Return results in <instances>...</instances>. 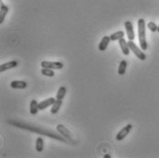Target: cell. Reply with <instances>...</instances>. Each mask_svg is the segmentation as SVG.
<instances>
[{
  "mask_svg": "<svg viewBox=\"0 0 159 158\" xmlns=\"http://www.w3.org/2000/svg\"><path fill=\"white\" fill-rule=\"evenodd\" d=\"M125 28L126 30V34H127V38L129 40H133L135 38V34H134V25L131 21H125Z\"/></svg>",
  "mask_w": 159,
  "mask_h": 158,
  "instance_id": "obj_5",
  "label": "cell"
},
{
  "mask_svg": "<svg viewBox=\"0 0 159 158\" xmlns=\"http://www.w3.org/2000/svg\"><path fill=\"white\" fill-rule=\"evenodd\" d=\"M126 69H127V61L125 60L121 61V62L119 64V67H118V74L121 76L125 75L126 72Z\"/></svg>",
  "mask_w": 159,
  "mask_h": 158,
  "instance_id": "obj_15",
  "label": "cell"
},
{
  "mask_svg": "<svg viewBox=\"0 0 159 158\" xmlns=\"http://www.w3.org/2000/svg\"><path fill=\"white\" fill-rule=\"evenodd\" d=\"M132 129H133V125H132L131 124L125 125L122 130H120V132L116 134V140H117V141H122V140H124V139L127 136L128 134L130 133V132L132 131Z\"/></svg>",
  "mask_w": 159,
  "mask_h": 158,
  "instance_id": "obj_4",
  "label": "cell"
},
{
  "mask_svg": "<svg viewBox=\"0 0 159 158\" xmlns=\"http://www.w3.org/2000/svg\"><path fill=\"white\" fill-rule=\"evenodd\" d=\"M119 45H120V47H121V50L122 52L125 55V56H128L130 54V47L128 46L127 41L125 40V38H122L121 39H119Z\"/></svg>",
  "mask_w": 159,
  "mask_h": 158,
  "instance_id": "obj_12",
  "label": "cell"
},
{
  "mask_svg": "<svg viewBox=\"0 0 159 158\" xmlns=\"http://www.w3.org/2000/svg\"><path fill=\"white\" fill-rule=\"evenodd\" d=\"M44 148V141L42 137H38L36 140V150L39 153H41Z\"/></svg>",
  "mask_w": 159,
  "mask_h": 158,
  "instance_id": "obj_17",
  "label": "cell"
},
{
  "mask_svg": "<svg viewBox=\"0 0 159 158\" xmlns=\"http://www.w3.org/2000/svg\"><path fill=\"white\" fill-rule=\"evenodd\" d=\"M39 111V102L36 100H32L30 104V112L32 115H36L38 113V111Z\"/></svg>",
  "mask_w": 159,
  "mask_h": 158,
  "instance_id": "obj_14",
  "label": "cell"
},
{
  "mask_svg": "<svg viewBox=\"0 0 159 158\" xmlns=\"http://www.w3.org/2000/svg\"><path fill=\"white\" fill-rule=\"evenodd\" d=\"M147 28H148V29L150 30V31L152 32H156L157 31V28H158V26H157V24L155 23V22H152V21H150V22H148L147 23Z\"/></svg>",
  "mask_w": 159,
  "mask_h": 158,
  "instance_id": "obj_20",
  "label": "cell"
},
{
  "mask_svg": "<svg viewBox=\"0 0 159 158\" xmlns=\"http://www.w3.org/2000/svg\"><path fill=\"white\" fill-rule=\"evenodd\" d=\"M27 86H28V83L24 80H13L10 83V87L12 89H17V90L26 89Z\"/></svg>",
  "mask_w": 159,
  "mask_h": 158,
  "instance_id": "obj_10",
  "label": "cell"
},
{
  "mask_svg": "<svg viewBox=\"0 0 159 158\" xmlns=\"http://www.w3.org/2000/svg\"><path fill=\"white\" fill-rule=\"evenodd\" d=\"M61 105H62V100H57L56 99V102L53 103V105L51 106V109H50V112L52 114H56L58 113L60 109L61 108Z\"/></svg>",
  "mask_w": 159,
  "mask_h": 158,
  "instance_id": "obj_13",
  "label": "cell"
},
{
  "mask_svg": "<svg viewBox=\"0 0 159 158\" xmlns=\"http://www.w3.org/2000/svg\"><path fill=\"white\" fill-rule=\"evenodd\" d=\"M17 65H18L17 61H11L6 62V63L1 64V65H0V72L3 73V72H5L6 70L14 69V68L17 67Z\"/></svg>",
  "mask_w": 159,
  "mask_h": 158,
  "instance_id": "obj_8",
  "label": "cell"
},
{
  "mask_svg": "<svg viewBox=\"0 0 159 158\" xmlns=\"http://www.w3.org/2000/svg\"><path fill=\"white\" fill-rule=\"evenodd\" d=\"M56 129H57V131H58L62 136H64L66 139H68V140H70V141H72V140H73V138H72V136H71V133L69 131V129H67L66 127L64 126L63 124H58L57 127H56Z\"/></svg>",
  "mask_w": 159,
  "mask_h": 158,
  "instance_id": "obj_6",
  "label": "cell"
},
{
  "mask_svg": "<svg viewBox=\"0 0 159 158\" xmlns=\"http://www.w3.org/2000/svg\"><path fill=\"white\" fill-rule=\"evenodd\" d=\"M137 28H138V39L140 47L145 51L148 48V44L146 41L145 37V21L143 18H139L137 21Z\"/></svg>",
  "mask_w": 159,
  "mask_h": 158,
  "instance_id": "obj_1",
  "label": "cell"
},
{
  "mask_svg": "<svg viewBox=\"0 0 159 158\" xmlns=\"http://www.w3.org/2000/svg\"><path fill=\"white\" fill-rule=\"evenodd\" d=\"M66 93H67L66 87L61 86V87L59 88V90H58V93H57V95H56V99H57V100H63Z\"/></svg>",
  "mask_w": 159,
  "mask_h": 158,
  "instance_id": "obj_18",
  "label": "cell"
},
{
  "mask_svg": "<svg viewBox=\"0 0 159 158\" xmlns=\"http://www.w3.org/2000/svg\"><path fill=\"white\" fill-rule=\"evenodd\" d=\"M41 74L44 76H47V77H54L55 72H54V70H51L48 68H42L41 69Z\"/></svg>",
  "mask_w": 159,
  "mask_h": 158,
  "instance_id": "obj_19",
  "label": "cell"
},
{
  "mask_svg": "<svg viewBox=\"0 0 159 158\" xmlns=\"http://www.w3.org/2000/svg\"><path fill=\"white\" fill-rule=\"evenodd\" d=\"M40 65L42 68H48L51 70H61L64 66L61 61H41Z\"/></svg>",
  "mask_w": 159,
  "mask_h": 158,
  "instance_id": "obj_3",
  "label": "cell"
},
{
  "mask_svg": "<svg viewBox=\"0 0 159 158\" xmlns=\"http://www.w3.org/2000/svg\"><path fill=\"white\" fill-rule=\"evenodd\" d=\"M0 4H1V7H0V24H3L4 21H5L7 14L9 11V7L7 6L4 5L3 1H0Z\"/></svg>",
  "mask_w": 159,
  "mask_h": 158,
  "instance_id": "obj_9",
  "label": "cell"
},
{
  "mask_svg": "<svg viewBox=\"0 0 159 158\" xmlns=\"http://www.w3.org/2000/svg\"><path fill=\"white\" fill-rule=\"evenodd\" d=\"M55 102H56V99H54L53 97H49V98H48V99H46V100H44V101L40 102L39 103V111H43V110L47 109V108L49 107V106H52V105H53V103H54Z\"/></svg>",
  "mask_w": 159,
  "mask_h": 158,
  "instance_id": "obj_7",
  "label": "cell"
},
{
  "mask_svg": "<svg viewBox=\"0 0 159 158\" xmlns=\"http://www.w3.org/2000/svg\"><path fill=\"white\" fill-rule=\"evenodd\" d=\"M157 31L159 32V25H158V28H157Z\"/></svg>",
  "mask_w": 159,
  "mask_h": 158,
  "instance_id": "obj_22",
  "label": "cell"
},
{
  "mask_svg": "<svg viewBox=\"0 0 159 158\" xmlns=\"http://www.w3.org/2000/svg\"><path fill=\"white\" fill-rule=\"evenodd\" d=\"M128 46L130 47V50L140 60V61H145L146 60V55L144 54V52H143L142 48L138 47L136 46V44L133 41V40H129L127 42Z\"/></svg>",
  "mask_w": 159,
  "mask_h": 158,
  "instance_id": "obj_2",
  "label": "cell"
},
{
  "mask_svg": "<svg viewBox=\"0 0 159 158\" xmlns=\"http://www.w3.org/2000/svg\"><path fill=\"white\" fill-rule=\"evenodd\" d=\"M110 41H111L110 36H104V37L102 38V40L100 41V43H99V46H98L99 50H100V51H104V50H106V48L108 47Z\"/></svg>",
  "mask_w": 159,
  "mask_h": 158,
  "instance_id": "obj_11",
  "label": "cell"
},
{
  "mask_svg": "<svg viewBox=\"0 0 159 158\" xmlns=\"http://www.w3.org/2000/svg\"><path fill=\"white\" fill-rule=\"evenodd\" d=\"M104 158H111V156L110 155H105L104 156H103Z\"/></svg>",
  "mask_w": 159,
  "mask_h": 158,
  "instance_id": "obj_21",
  "label": "cell"
},
{
  "mask_svg": "<svg viewBox=\"0 0 159 158\" xmlns=\"http://www.w3.org/2000/svg\"><path fill=\"white\" fill-rule=\"evenodd\" d=\"M122 38H125V32L122 31V30L114 32V33H112L111 35H110L111 41H116V40H119V39H121Z\"/></svg>",
  "mask_w": 159,
  "mask_h": 158,
  "instance_id": "obj_16",
  "label": "cell"
}]
</instances>
